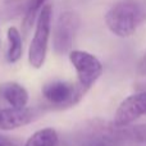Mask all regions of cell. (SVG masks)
<instances>
[{"instance_id":"obj_1","label":"cell","mask_w":146,"mask_h":146,"mask_svg":"<svg viewBox=\"0 0 146 146\" xmlns=\"http://www.w3.org/2000/svg\"><path fill=\"white\" fill-rule=\"evenodd\" d=\"M122 141H124L122 127L103 119H91L59 140L56 146H118Z\"/></svg>"},{"instance_id":"obj_2","label":"cell","mask_w":146,"mask_h":146,"mask_svg":"<svg viewBox=\"0 0 146 146\" xmlns=\"http://www.w3.org/2000/svg\"><path fill=\"white\" fill-rule=\"evenodd\" d=\"M146 22V0H121L105 14L108 28L119 37H128Z\"/></svg>"},{"instance_id":"obj_3","label":"cell","mask_w":146,"mask_h":146,"mask_svg":"<svg viewBox=\"0 0 146 146\" xmlns=\"http://www.w3.org/2000/svg\"><path fill=\"white\" fill-rule=\"evenodd\" d=\"M86 90L80 83L53 80L42 87V96L48 105L54 109H68L80 103Z\"/></svg>"},{"instance_id":"obj_4","label":"cell","mask_w":146,"mask_h":146,"mask_svg":"<svg viewBox=\"0 0 146 146\" xmlns=\"http://www.w3.org/2000/svg\"><path fill=\"white\" fill-rule=\"evenodd\" d=\"M51 15L53 8L50 4H46L42 8L38 19L36 22L35 33L28 49V62L33 68L38 69L42 67L48 53V44L51 32Z\"/></svg>"},{"instance_id":"obj_5","label":"cell","mask_w":146,"mask_h":146,"mask_svg":"<svg viewBox=\"0 0 146 146\" xmlns=\"http://www.w3.org/2000/svg\"><path fill=\"white\" fill-rule=\"evenodd\" d=\"M80 17L73 10L60 13L53 31V48L56 54H67L72 51L73 41L80 28Z\"/></svg>"},{"instance_id":"obj_6","label":"cell","mask_w":146,"mask_h":146,"mask_svg":"<svg viewBox=\"0 0 146 146\" xmlns=\"http://www.w3.org/2000/svg\"><path fill=\"white\" fill-rule=\"evenodd\" d=\"M69 60L74 67L78 77V83L86 91L91 88L103 74V64L95 55L81 50H72L69 53Z\"/></svg>"},{"instance_id":"obj_7","label":"cell","mask_w":146,"mask_h":146,"mask_svg":"<svg viewBox=\"0 0 146 146\" xmlns=\"http://www.w3.org/2000/svg\"><path fill=\"white\" fill-rule=\"evenodd\" d=\"M146 114V91L132 94L126 98L115 111L113 123L117 127L131 126L136 119Z\"/></svg>"},{"instance_id":"obj_8","label":"cell","mask_w":146,"mask_h":146,"mask_svg":"<svg viewBox=\"0 0 146 146\" xmlns=\"http://www.w3.org/2000/svg\"><path fill=\"white\" fill-rule=\"evenodd\" d=\"M38 117V110L33 108H7L0 110V129L10 131L33 122Z\"/></svg>"},{"instance_id":"obj_9","label":"cell","mask_w":146,"mask_h":146,"mask_svg":"<svg viewBox=\"0 0 146 146\" xmlns=\"http://www.w3.org/2000/svg\"><path fill=\"white\" fill-rule=\"evenodd\" d=\"M0 98L4 99L12 108H26L28 103V92L17 82H4L0 85Z\"/></svg>"},{"instance_id":"obj_10","label":"cell","mask_w":146,"mask_h":146,"mask_svg":"<svg viewBox=\"0 0 146 146\" xmlns=\"http://www.w3.org/2000/svg\"><path fill=\"white\" fill-rule=\"evenodd\" d=\"M48 0H30L26 5L25 12H23V19H22V32L25 36L28 35L35 22H37L38 15H40L42 8L46 5Z\"/></svg>"},{"instance_id":"obj_11","label":"cell","mask_w":146,"mask_h":146,"mask_svg":"<svg viewBox=\"0 0 146 146\" xmlns=\"http://www.w3.org/2000/svg\"><path fill=\"white\" fill-rule=\"evenodd\" d=\"M8 50H7V60L8 63H17L21 59L23 53L22 49V36L21 32L15 27H10L8 30Z\"/></svg>"},{"instance_id":"obj_12","label":"cell","mask_w":146,"mask_h":146,"mask_svg":"<svg viewBox=\"0 0 146 146\" xmlns=\"http://www.w3.org/2000/svg\"><path fill=\"white\" fill-rule=\"evenodd\" d=\"M59 141V136L55 129L53 128H42L35 132L25 146H56Z\"/></svg>"},{"instance_id":"obj_13","label":"cell","mask_w":146,"mask_h":146,"mask_svg":"<svg viewBox=\"0 0 146 146\" xmlns=\"http://www.w3.org/2000/svg\"><path fill=\"white\" fill-rule=\"evenodd\" d=\"M124 140H131L135 142H146V124L122 127Z\"/></svg>"},{"instance_id":"obj_14","label":"cell","mask_w":146,"mask_h":146,"mask_svg":"<svg viewBox=\"0 0 146 146\" xmlns=\"http://www.w3.org/2000/svg\"><path fill=\"white\" fill-rule=\"evenodd\" d=\"M30 0H3V4L5 5V15L8 18H12L14 15L21 14L25 12L26 5Z\"/></svg>"},{"instance_id":"obj_15","label":"cell","mask_w":146,"mask_h":146,"mask_svg":"<svg viewBox=\"0 0 146 146\" xmlns=\"http://www.w3.org/2000/svg\"><path fill=\"white\" fill-rule=\"evenodd\" d=\"M0 146H21V145L15 140L10 139V137L0 135Z\"/></svg>"},{"instance_id":"obj_16","label":"cell","mask_w":146,"mask_h":146,"mask_svg":"<svg viewBox=\"0 0 146 146\" xmlns=\"http://www.w3.org/2000/svg\"><path fill=\"white\" fill-rule=\"evenodd\" d=\"M137 73L140 76H146V53L142 55V58L137 64Z\"/></svg>"}]
</instances>
